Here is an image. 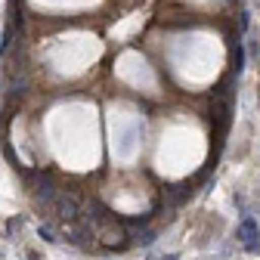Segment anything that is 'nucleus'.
<instances>
[{"label":"nucleus","mask_w":260,"mask_h":260,"mask_svg":"<svg viewBox=\"0 0 260 260\" xmlns=\"http://www.w3.org/2000/svg\"><path fill=\"white\" fill-rule=\"evenodd\" d=\"M214 134H217V155L223 149V140H226V130L233 124V75L223 78L217 87H214Z\"/></svg>","instance_id":"1"},{"label":"nucleus","mask_w":260,"mask_h":260,"mask_svg":"<svg viewBox=\"0 0 260 260\" xmlns=\"http://www.w3.org/2000/svg\"><path fill=\"white\" fill-rule=\"evenodd\" d=\"M65 242L75 245V248H81V251L96 248V226L84 214L78 220H69V223H65Z\"/></svg>","instance_id":"2"},{"label":"nucleus","mask_w":260,"mask_h":260,"mask_svg":"<svg viewBox=\"0 0 260 260\" xmlns=\"http://www.w3.org/2000/svg\"><path fill=\"white\" fill-rule=\"evenodd\" d=\"M53 211H56V217L62 220V223H69V220H78L81 214H84V205H81V199L75 192H69V189H59V195L53 199V205H50Z\"/></svg>","instance_id":"3"},{"label":"nucleus","mask_w":260,"mask_h":260,"mask_svg":"<svg viewBox=\"0 0 260 260\" xmlns=\"http://www.w3.org/2000/svg\"><path fill=\"white\" fill-rule=\"evenodd\" d=\"M25 177L35 180V199L41 205H53V199L59 195V186H56L53 174L50 171H25Z\"/></svg>","instance_id":"4"},{"label":"nucleus","mask_w":260,"mask_h":260,"mask_svg":"<svg viewBox=\"0 0 260 260\" xmlns=\"http://www.w3.org/2000/svg\"><path fill=\"white\" fill-rule=\"evenodd\" d=\"M257 233H260V230H257V220H254L251 214H245V217H242V223H239V239H242V245H245V242H251Z\"/></svg>","instance_id":"5"},{"label":"nucleus","mask_w":260,"mask_h":260,"mask_svg":"<svg viewBox=\"0 0 260 260\" xmlns=\"http://www.w3.org/2000/svg\"><path fill=\"white\" fill-rule=\"evenodd\" d=\"M155 214H158V211H149V214H140V217H127V220H124V226H127V230H134V233H137V230H146V226L152 223V217H155Z\"/></svg>","instance_id":"6"},{"label":"nucleus","mask_w":260,"mask_h":260,"mask_svg":"<svg viewBox=\"0 0 260 260\" xmlns=\"http://www.w3.org/2000/svg\"><path fill=\"white\" fill-rule=\"evenodd\" d=\"M233 53H236V59H233V75H242V72H245V65H248V56H245V44H242V38H239V44L233 47Z\"/></svg>","instance_id":"7"},{"label":"nucleus","mask_w":260,"mask_h":260,"mask_svg":"<svg viewBox=\"0 0 260 260\" xmlns=\"http://www.w3.org/2000/svg\"><path fill=\"white\" fill-rule=\"evenodd\" d=\"M155 239H158V233H155V230H140V236H134V242H137L140 248H149V245H155Z\"/></svg>","instance_id":"8"},{"label":"nucleus","mask_w":260,"mask_h":260,"mask_svg":"<svg viewBox=\"0 0 260 260\" xmlns=\"http://www.w3.org/2000/svg\"><path fill=\"white\" fill-rule=\"evenodd\" d=\"M248 25H251V13H248V10H242V13H239V28H242V38L248 35Z\"/></svg>","instance_id":"9"},{"label":"nucleus","mask_w":260,"mask_h":260,"mask_svg":"<svg viewBox=\"0 0 260 260\" xmlns=\"http://www.w3.org/2000/svg\"><path fill=\"white\" fill-rule=\"evenodd\" d=\"M22 230V217H13V220H7V236H16Z\"/></svg>","instance_id":"10"},{"label":"nucleus","mask_w":260,"mask_h":260,"mask_svg":"<svg viewBox=\"0 0 260 260\" xmlns=\"http://www.w3.org/2000/svg\"><path fill=\"white\" fill-rule=\"evenodd\" d=\"M38 236H41L44 242H50V245H53V242H59V239H56V233L50 230V226H41V230H38Z\"/></svg>","instance_id":"11"},{"label":"nucleus","mask_w":260,"mask_h":260,"mask_svg":"<svg viewBox=\"0 0 260 260\" xmlns=\"http://www.w3.org/2000/svg\"><path fill=\"white\" fill-rule=\"evenodd\" d=\"M245 251H248V254H260V233H257L251 242H245Z\"/></svg>","instance_id":"12"},{"label":"nucleus","mask_w":260,"mask_h":260,"mask_svg":"<svg viewBox=\"0 0 260 260\" xmlns=\"http://www.w3.org/2000/svg\"><path fill=\"white\" fill-rule=\"evenodd\" d=\"M233 202H236V208H239V211H248V202H245V195H233Z\"/></svg>","instance_id":"13"},{"label":"nucleus","mask_w":260,"mask_h":260,"mask_svg":"<svg viewBox=\"0 0 260 260\" xmlns=\"http://www.w3.org/2000/svg\"><path fill=\"white\" fill-rule=\"evenodd\" d=\"M161 260H180V254H168V257H161Z\"/></svg>","instance_id":"14"},{"label":"nucleus","mask_w":260,"mask_h":260,"mask_svg":"<svg viewBox=\"0 0 260 260\" xmlns=\"http://www.w3.org/2000/svg\"><path fill=\"white\" fill-rule=\"evenodd\" d=\"M257 4H260V0H257Z\"/></svg>","instance_id":"15"}]
</instances>
